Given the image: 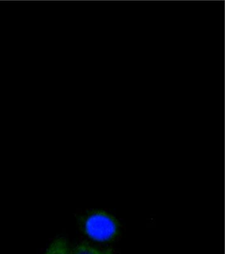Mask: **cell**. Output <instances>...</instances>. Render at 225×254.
<instances>
[{
    "mask_svg": "<svg viewBox=\"0 0 225 254\" xmlns=\"http://www.w3.org/2000/svg\"><path fill=\"white\" fill-rule=\"evenodd\" d=\"M84 233L94 241L108 243L120 234V225L111 215L103 211H94L86 216L83 221Z\"/></svg>",
    "mask_w": 225,
    "mask_h": 254,
    "instance_id": "obj_1",
    "label": "cell"
},
{
    "mask_svg": "<svg viewBox=\"0 0 225 254\" xmlns=\"http://www.w3.org/2000/svg\"><path fill=\"white\" fill-rule=\"evenodd\" d=\"M45 254H71V250L67 241L64 238H59L52 242Z\"/></svg>",
    "mask_w": 225,
    "mask_h": 254,
    "instance_id": "obj_2",
    "label": "cell"
},
{
    "mask_svg": "<svg viewBox=\"0 0 225 254\" xmlns=\"http://www.w3.org/2000/svg\"><path fill=\"white\" fill-rule=\"evenodd\" d=\"M71 254H114L111 251H103L88 244H80L71 251Z\"/></svg>",
    "mask_w": 225,
    "mask_h": 254,
    "instance_id": "obj_3",
    "label": "cell"
}]
</instances>
